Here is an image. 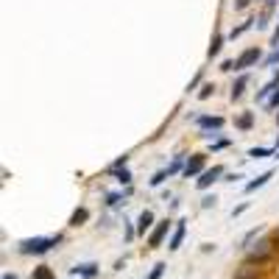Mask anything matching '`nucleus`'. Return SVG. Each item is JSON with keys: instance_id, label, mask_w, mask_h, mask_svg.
Segmentation results:
<instances>
[{"instance_id": "nucleus-20", "label": "nucleus", "mask_w": 279, "mask_h": 279, "mask_svg": "<svg viewBox=\"0 0 279 279\" xmlns=\"http://www.w3.org/2000/svg\"><path fill=\"white\" fill-rule=\"evenodd\" d=\"M279 106V90H273V95L268 98V109H276Z\"/></svg>"}, {"instance_id": "nucleus-17", "label": "nucleus", "mask_w": 279, "mask_h": 279, "mask_svg": "<svg viewBox=\"0 0 279 279\" xmlns=\"http://www.w3.org/2000/svg\"><path fill=\"white\" fill-rule=\"evenodd\" d=\"M165 179H170V170H159L157 176H154V179H151V187H157V184H162V182H165Z\"/></svg>"}, {"instance_id": "nucleus-8", "label": "nucleus", "mask_w": 279, "mask_h": 279, "mask_svg": "<svg viewBox=\"0 0 279 279\" xmlns=\"http://www.w3.org/2000/svg\"><path fill=\"white\" fill-rule=\"evenodd\" d=\"M184 229H187V226H184V221H179L176 229H173V235H170V243H168V249H170V251H176L179 246H182V240H184Z\"/></svg>"}, {"instance_id": "nucleus-1", "label": "nucleus", "mask_w": 279, "mask_h": 279, "mask_svg": "<svg viewBox=\"0 0 279 279\" xmlns=\"http://www.w3.org/2000/svg\"><path fill=\"white\" fill-rule=\"evenodd\" d=\"M59 240H61L59 235L56 237H28V240L20 243V251H23V254H45V251H50Z\"/></svg>"}, {"instance_id": "nucleus-7", "label": "nucleus", "mask_w": 279, "mask_h": 279, "mask_svg": "<svg viewBox=\"0 0 279 279\" xmlns=\"http://www.w3.org/2000/svg\"><path fill=\"white\" fill-rule=\"evenodd\" d=\"M151 226H154V213H151V210H143L140 218H137V235H146Z\"/></svg>"}, {"instance_id": "nucleus-19", "label": "nucleus", "mask_w": 279, "mask_h": 279, "mask_svg": "<svg viewBox=\"0 0 279 279\" xmlns=\"http://www.w3.org/2000/svg\"><path fill=\"white\" fill-rule=\"evenodd\" d=\"M115 173H117V182H120V184L131 182V173H128V170H115Z\"/></svg>"}, {"instance_id": "nucleus-23", "label": "nucleus", "mask_w": 279, "mask_h": 279, "mask_svg": "<svg viewBox=\"0 0 279 279\" xmlns=\"http://www.w3.org/2000/svg\"><path fill=\"white\" fill-rule=\"evenodd\" d=\"M162 268H165V265H162V262H159V265L151 271V276H148V279H159V276H162Z\"/></svg>"}, {"instance_id": "nucleus-12", "label": "nucleus", "mask_w": 279, "mask_h": 279, "mask_svg": "<svg viewBox=\"0 0 279 279\" xmlns=\"http://www.w3.org/2000/svg\"><path fill=\"white\" fill-rule=\"evenodd\" d=\"M246 84H249V79H246V76H240V79L235 81V87H232V101H237V98L243 95V90H246Z\"/></svg>"}, {"instance_id": "nucleus-9", "label": "nucleus", "mask_w": 279, "mask_h": 279, "mask_svg": "<svg viewBox=\"0 0 279 279\" xmlns=\"http://www.w3.org/2000/svg\"><path fill=\"white\" fill-rule=\"evenodd\" d=\"M235 279H257V268H254V260L243 262V265H240V271L235 273Z\"/></svg>"}, {"instance_id": "nucleus-29", "label": "nucleus", "mask_w": 279, "mask_h": 279, "mask_svg": "<svg viewBox=\"0 0 279 279\" xmlns=\"http://www.w3.org/2000/svg\"><path fill=\"white\" fill-rule=\"evenodd\" d=\"M3 279H17V276H14V273H3Z\"/></svg>"}, {"instance_id": "nucleus-5", "label": "nucleus", "mask_w": 279, "mask_h": 279, "mask_svg": "<svg viewBox=\"0 0 279 279\" xmlns=\"http://www.w3.org/2000/svg\"><path fill=\"white\" fill-rule=\"evenodd\" d=\"M218 176H224V168L204 170V173H201V179H198V182H195V187H198V190H206V187H210V184H213V182H218Z\"/></svg>"}, {"instance_id": "nucleus-24", "label": "nucleus", "mask_w": 279, "mask_h": 279, "mask_svg": "<svg viewBox=\"0 0 279 279\" xmlns=\"http://www.w3.org/2000/svg\"><path fill=\"white\" fill-rule=\"evenodd\" d=\"M213 204H215V195H206V198L201 201V206H204V210H206V206H213Z\"/></svg>"}, {"instance_id": "nucleus-21", "label": "nucleus", "mask_w": 279, "mask_h": 279, "mask_svg": "<svg viewBox=\"0 0 279 279\" xmlns=\"http://www.w3.org/2000/svg\"><path fill=\"white\" fill-rule=\"evenodd\" d=\"M221 42H224V39H221V37H215V42L210 45V56H218V50H221Z\"/></svg>"}, {"instance_id": "nucleus-22", "label": "nucleus", "mask_w": 279, "mask_h": 279, "mask_svg": "<svg viewBox=\"0 0 279 279\" xmlns=\"http://www.w3.org/2000/svg\"><path fill=\"white\" fill-rule=\"evenodd\" d=\"M249 25H251V20H249V23H243V25H240V28H235V31H232V34H229V39H235V37H240V34H243V31H246V28H249Z\"/></svg>"}, {"instance_id": "nucleus-2", "label": "nucleus", "mask_w": 279, "mask_h": 279, "mask_svg": "<svg viewBox=\"0 0 279 279\" xmlns=\"http://www.w3.org/2000/svg\"><path fill=\"white\" fill-rule=\"evenodd\" d=\"M257 61H260V48H249V50H243V53L232 61V70H246V67L257 64Z\"/></svg>"}, {"instance_id": "nucleus-30", "label": "nucleus", "mask_w": 279, "mask_h": 279, "mask_svg": "<svg viewBox=\"0 0 279 279\" xmlns=\"http://www.w3.org/2000/svg\"><path fill=\"white\" fill-rule=\"evenodd\" d=\"M276 123H279V117H276Z\"/></svg>"}, {"instance_id": "nucleus-10", "label": "nucleus", "mask_w": 279, "mask_h": 279, "mask_svg": "<svg viewBox=\"0 0 279 279\" xmlns=\"http://www.w3.org/2000/svg\"><path fill=\"white\" fill-rule=\"evenodd\" d=\"M271 176H273V170H265L262 176H257L254 182H249V184H246V193H254V190H260V187H262V184H265Z\"/></svg>"}, {"instance_id": "nucleus-14", "label": "nucleus", "mask_w": 279, "mask_h": 279, "mask_svg": "<svg viewBox=\"0 0 279 279\" xmlns=\"http://www.w3.org/2000/svg\"><path fill=\"white\" fill-rule=\"evenodd\" d=\"M73 273H81V276H92V273H95V265H92V262H84V265H76V268H73Z\"/></svg>"}, {"instance_id": "nucleus-27", "label": "nucleus", "mask_w": 279, "mask_h": 279, "mask_svg": "<svg viewBox=\"0 0 279 279\" xmlns=\"http://www.w3.org/2000/svg\"><path fill=\"white\" fill-rule=\"evenodd\" d=\"M279 61V53H273V56H268V64H276Z\"/></svg>"}, {"instance_id": "nucleus-3", "label": "nucleus", "mask_w": 279, "mask_h": 279, "mask_svg": "<svg viewBox=\"0 0 279 279\" xmlns=\"http://www.w3.org/2000/svg\"><path fill=\"white\" fill-rule=\"evenodd\" d=\"M271 251H273V246L268 240H260L257 246H249V257L254 262H262V260H268L271 257Z\"/></svg>"}, {"instance_id": "nucleus-16", "label": "nucleus", "mask_w": 279, "mask_h": 279, "mask_svg": "<svg viewBox=\"0 0 279 279\" xmlns=\"http://www.w3.org/2000/svg\"><path fill=\"white\" fill-rule=\"evenodd\" d=\"M251 123H254L251 112H246V115H240V117H237V126H240V128H251Z\"/></svg>"}, {"instance_id": "nucleus-13", "label": "nucleus", "mask_w": 279, "mask_h": 279, "mask_svg": "<svg viewBox=\"0 0 279 279\" xmlns=\"http://www.w3.org/2000/svg\"><path fill=\"white\" fill-rule=\"evenodd\" d=\"M271 154H273V148H251L249 157L251 159H265V157H271Z\"/></svg>"}, {"instance_id": "nucleus-15", "label": "nucleus", "mask_w": 279, "mask_h": 279, "mask_svg": "<svg viewBox=\"0 0 279 279\" xmlns=\"http://www.w3.org/2000/svg\"><path fill=\"white\" fill-rule=\"evenodd\" d=\"M34 279H53V271H50L48 265H42V268H37V271H34Z\"/></svg>"}, {"instance_id": "nucleus-6", "label": "nucleus", "mask_w": 279, "mask_h": 279, "mask_svg": "<svg viewBox=\"0 0 279 279\" xmlns=\"http://www.w3.org/2000/svg\"><path fill=\"white\" fill-rule=\"evenodd\" d=\"M198 173H204V157L201 154H195V157L187 159V165H184V176H198Z\"/></svg>"}, {"instance_id": "nucleus-26", "label": "nucleus", "mask_w": 279, "mask_h": 279, "mask_svg": "<svg viewBox=\"0 0 279 279\" xmlns=\"http://www.w3.org/2000/svg\"><path fill=\"white\" fill-rule=\"evenodd\" d=\"M117 201H120V195H117V193H112V195H109V198H106V204H109V206H115V204H117Z\"/></svg>"}, {"instance_id": "nucleus-25", "label": "nucleus", "mask_w": 279, "mask_h": 279, "mask_svg": "<svg viewBox=\"0 0 279 279\" xmlns=\"http://www.w3.org/2000/svg\"><path fill=\"white\" fill-rule=\"evenodd\" d=\"M210 92H213V84H206V87H204V90H201V92H198V98H210Z\"/></svg>"}, {"instance_id": "nucleus-18", "label": "nucleus", "mask_w": 279, "mask_h": 279, "mask_svg": "<svg viewBox=\"0 0 279 279\" xmlns=\"http://www.w3.org/2000/svg\"><path fill=\"white\" fill-rule=\"evenodd\" d=\"M87 215H90V213H87V210H76V215H73V221H70V224H73V226L84 224V221H87Z\"/></svg>"}, {"instance_id": "nucleus-11", "label": "nucleus", "mask_w": 279, "mask_h": 279, "mask_svg": "<svg viewBox=\"0 0 279 279\" xmlns=\"http://www.w3.org/2000/svg\"><path fill=\"white\" fill-rule=\"evenodd\" d=\"M201 128H221L224 126V117H198Z\"/></svg>"}, {"instance_id": "nucleus-28", "label": "nucleus", "mask_w": 279, "mask_h": 279, "mask_svg": "<svg viewBox=\"0 0 279 279\" xmlns=\"http://www.w3.org/2000/svg\"><path fill=\"white\" fill-rule=\"evenodd\" d=\"M273 45H279V25H276V31H273Z\"/></svg>"}, {"instance_id": "nucleus-4", "label": "nucleus", "mask_w": 279, "mask_h": 279, "mask_svg": "<svg viewBox=\"0 0 279 279\" xmlns=\"http://www.w3.org/2000/svg\"><path fill=\"white\" fill-rule=\"evenodd\" d=\"M168 229H170L168 221H159V224L154 226V232L148 235V249H157V246H162V240H165V235H168Z\"/></svg>"}]
</instances>
